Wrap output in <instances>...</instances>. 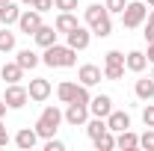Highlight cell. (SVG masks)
Here are the masks:
<instances>
[{"label":"cell","instance_id":"1","mask_svg":"<svg viewBox=\"0 0 154 151\" xmlns=\"http://www.w3.org/2000/svg\"><path fill=\"white\" fill-rule=\"evenodd\" d=\"M83 18H86V24H89L92 36H98V39H107L110 33H113V18H110L107 6H101V3H92V6H86Z\"/></svg>","mask_w":154,"mask_h":151},{"label":"cell","instance_id":"2","mask_svg":"<svg viewBox=\"0 0 154 151\" xmlns=\"http://www.w3.org/2000/svg\"><path fill=\"white\" fill-rule=\"evenodd\" d=\"M42 62L48 68H74L77 65V51L68 48V45H51V48H45Z\"/></svg>","mask_w":154,"mask_h":151},{"label":"cell","instance_id":"3","mask_svg":"<svg viewBox=\"0 0 154 151\" xmlns=\"http://www.w3.org/2000/svg\"><path fill=\"white\" fill-rule=\"evenodd\" d=\"M62 122H65V116H62L59 107H45L33 128H36L38 139H51V136H57V131H59V125H62Z\"/></svg>","mask_w":154,"mask_h":151},{"label":"cell","instance_id":"4","mask_svg":"<svg viewBox=\"0 0 154 151\" xmlns=\"http://www.w3.org/2000/svg\"><path fill=\"white\" fill-rule=\"evenodd\" d=\"M148 18V6L142 3V0H134V3H128L125 6V12H122V27L125 30H136V27H142Z\"/></svg>","mask_w":154,"mask_h":151},{"label":"cell","instance_id":"5","mask_svg":"<svg viewBox=\"0 0 154 151\" xmlns=\"http://www.w3.org/2000/svg\"><path fill=\"white\" fill-rule=\"evenodd\" d=\"M65 122L71 125V128H83L86 122H89V104H80V101H71L68 107H65Z\"/></svg>","mask_w":154,"mask_h":151},{"label":"cell","instance_id":"6","mask_svg":"<svg viewBox=\"0 0 154 151\" xmlns=\"http://www.w3.org/2000/svg\"><path fill=\"white\" fill-rule=\"evenodd\" d=\"M3 101H6L9 110H21V107L30 101V95H27V89H24L21 83H9L6 92H3Z\"/></svg>","mask_w":154,"mask_h":151},{"label":"cell","instance_id":"7","mask_svg":"<svg viewBox=\"0 0 154 151\" xmlns=\"http://www.w3.org/2000/svg\"><path fill=\"white\" fill-rule=\"evenodd\" d=\"M65 39H68V48H74V51H86V48H89V42H92V30H86L83 24H77Z\"/></svg>","mask_w":154,"mask_h":151},{"label":"cell","instance_id":"8","mask_svg":"<svg viewBox=\"0 0 154 151\" xmlns=\"http://www.w3.org/2000/svg\"><path fill=\"white\" fill-rule=\"evenodd\" d=\"M27 95H30V101L42 104V101H48V98H51V83H48L45 77H33V80H30V86H27Z\"/></svg>","mask_w":154,"mask_h":151},{"label":"cell","instance_id":"9","mask_svg":"<svg viewBox=\"0 0 154 151\" xmlns=\"http://www.w3.org/2000/svg\"><path fill=\"white\" fill-rule=\"evenodd\" d=\"M18 27H21V33H27V36H33L38 27H42V12H36L33 6L27 9V12H21V18H18Z\"/></svg>","mask_w":154,"mask_h":151},{"label":"cell","instance_id":"10","mask_svg":"<svg viewBox=\"0 0 154 151\" xmlns=\"http://www.w3.org/2000/svg\"><path fill=\"white\" fill-rule=\"evenodd\" d=\"M113 113V98L110 95H95L89 101V116H98V119H107Z\"/></svg>","mask_w":154,"mask_h":151},{"label":"cell","instance_id":"11","mask_svg":"<svg viewBox=\"0 0 154 151\" xmlns=\"http://www.w3.org/2000/svg\"><path fill=\"white\" fill-rule=\"evenodd\" d=\"M101 77H104V71H101L98 65H92V62L80 65V71H77V80H80L83 86H95V83H101Z\"/></svg>","mask_w":154,"mask_h":151},{"label":"cell","instance_id":"12","mask_svg":"<svg viewBox=\"0 0 154 151\" xmlns=\"http://www.w3.org/2000/svg\"><path fill=\"white\" fill-rule=\"evenodd\" d=\"M107 128H110L113 133L128 131V128H131V116L125 113V110H116V107H113V113L107 116Z\"/></svg>","mask_w":154,"mask_h":151},{"label":"cell","instance_id":"13","mask_svg":"<svg viewBox=\"0 0 154 151\" xmlns=\"http://www.w3.org/2000/svg\"><path fill=\"white\" fill-rule=\"evenodd\" d=\"M145 65H148V57H145L142 51H131V54H125V68H128V71L142 74V71H145Z\"/></svg>","mask_w":154,"mask_h":151},{"label":"cell","instance_id":"14","mask_svg":"<svg viewBox=\"0 0 154 151\" xmlns=\"http://www.w3.org/2000/svg\"><path fill=\"white\" fill-rule=\"evenodd\" d=\"M36 142H38V133H36V128H21V131L15 133V145H18L21 151L36 148Z\"/></svg>","mask_w":154,"mask_h":151},{"label":"cell","instance_id":"15","mask_svg":"<svg viewBox=\"0 0 154 151\" xmlns=\"http://www.w3.org/2000/svg\"><path fill=\"white\" fill-rule=\"evenodd\" d=\"M33 39H36V45L45 51V48H51V45H57V27H48V24H42L36 33H33Z\"/></svg>","mask_w":154,"mask_h":151},{"label":"cell","instance_id":"16","mask_svg":"<svg viewBox=\"0 0 154 151\" xmlns=\"http://www.w3.org/2000/svg\"><path fill=\"white\" fill-rule=\"evenodd\" d=\"M116 148H122V151H136V148H139V136H136L131 128H128V131H122L119 136H116Z\"/></svg>","mask_w":154,"mask_h":151},{"label":"cell","instance_id":"17","mask_svg":"<svg viewBox=\"0 0 154 151\" xmlns=\"http://www.w3.org/2000/svg\"><path fill=\"white\" fill-rule=\"evenodd\" d=\"M77 24H80V21H77V15H74V12H59V15H57V21H54L57 33H65V36L74 30Z\"/></svg>","mask_w":154,"mask_h":151},{"label":"cell","instance_id":"18","mask_svg":"<svg viewBox=\"0 0 154 151\" xmlns=\"http://www.w3.org/2000/svg\"><path fill=\"white\" fill-rule=\"evenodd\" d=\"M134 95L139 98V101H145V104H148V101L154 98V80H151V74H148V77H142V80H136Z\"/></svg>","mask_w":154,"mask_h":151},{"label":"cell","instance_id":"19","mask_svg":"<svg viewBox=\"0 0 154 151\" xmlns=\"http://www.w3.org/2000/svg\"><path fill=\"white\" fill-rule=\"evenodd\" d=\"M18 18H21V6L18 3H6V6H0V24L3 27H9V24H18Z\"/></svg>","mask_w":154,"mask_h":151},{"label":"cell","instance_id":"20","mask_svg":"<svg viewBox=\"0 0 154 151\" xmlns=\"http://www.w3.org/2000/svg\"><path fill=\"white\" fill-rule=\"evenodd\" d=\"M21 77H24V68H21L18 62L0 65V80H6V83H21Z\"/></svg>","mask_w":154,"mask_h":151},{"label":"cell","instance_id":"21","mask_svg":"<svg viewBox=\"0 0 154 151\" xmlns=\"http://www.w3.org/2000/svg\"><path fill=\"white\" fill-rule=\"evenodd\" d=\"M15 62H18L24 71H30V68H36L38 62H42V57H38L36 51H30V48H24V51H18V57H15Z\"/></svg>","mask_w":154,"mask_h":151},{"label":"cell","instance_id":"22","mask_svg":"<svg viewBox=\"0 0 154 151\" xmlns=\"http://www.w3.org/2000/svg\"><path fill=\"white\" fill-rule=\"evenodd\" d=\"M92 145H95L98 151H113V148H116V133H113V131H104L101 136L92 139Z\"/></svg>","mask_w":154,"mask_h":151},{"label":"cell","instance_id":"23","mask_svg":"<svg viewBox=\"0 0 154 151\" xmlns=\"http://www.w3.org/2000/svg\"><path fill=\"white\" fill-rule=\"evenodd\" d=\"M57 95H59V101H62V104H71V101H74V95H77V83H71V80L59 83V86H57Z\"/></svg>","mask_w":154,"mask_h":151},{"label":"cell","instance_id":"24","mask_svg":"<svg viewBox=\"0 0 154 151\" xmlns=\"http://www.w3.org/2000/svg\"><path fill=\"white\" fill-rule=\"evenodd\" d=\"M104 131H110L107 128V119H92V122H86V133H89V139H95V136H101Z\"/></svg>","mask_w":154,"mask_h":151},{"label":"cell","instance_id":"25","mask_svg":"<svg viewBox=\"0 0 154 151\" xmlns=\"http://www.w3.org/2000/svg\"><path fill=\"white\" fill-rule=\"evenodd\" d=\"M15 51V33H9V27L0 30V54H9Z\"/></svg>","mask_w":154,"mask_h":151},{"label":"cell","instance_id":"26","mask_svg":"<svg viewBox=\"0 0 154 151\" xmlns=\"http://www.w3.org/2000/svg\"><path fill=\"white\" fill-rule=\"evenodd\" d=\"M104 65H125V54L122 51H107L104 54Z\"/></svg>","mask_w":154,"mask_h":151},{"label":"cell","instance_id":"27","mask_svg":"<svg viewBox=\"0 0 154 151\" xmlns=\"http://www.w3.org/2000/svg\"><path fill=\"white\" fill-rule=\"evenodd\" d=\"M104 77L107 80H122L125 77V65H104Z\"/></svg>","mask_w":154,"mask_h":151},{"label":"cell","instance_id":"28","mask_svg":"<svg viewBox=\"0 0 154 151\" xmlns=\"http://www.w3.org/2000/svg\"><path fill=\"white\" fill-rule=\"evenodd\" d=\"M104 6H107V12H110V15H122V12H125V6H128V0H104Z\"/></svg>","mask_w":154,"mask_h":151},{"label":"cell","instance_id":"29","mask_svg":"<svg viewBox=\"0 0 154 151\" xmlns=\"http://www.w3.org/2000/svg\"><path fill=\"white\" fill-rule=\"evenodd\" d=\"M139 148H145V151H154V128H148V131L139 136Z\"/></svg>","mask_w":154,"mask_h":151},{"label":"cell","instance_id":"30","mask_svg":"<svg viewBox=\"0 0 154 151\" xmlns=\"http://www.w3.org/2000/svg\"><path fill=\"white\" fill-rule=\"evenodd\" d=\"M54 9H59V12H74L77 0H54Z\"/></svg>","mask_w":154,"mask_h":151},{"label":"cell","instance_id":"31","mask_svg":"<svg viewBox=\"0 0 154 151\" xmlns=\"http://www.w3.org/2000/svg\"><path fill=\"white\" fill-rule=\"evenodd\" d=\"M45 151H65V142H59V139H45Z\"/></svg>","mask_w":154,"mask_h":151},{"label":"cell","instance_id":"32","mask_svg":"<svg viewBox=\"0 0 154 151\" xmlns=\"http://www.w3.org/2000/svg\"><path fill=\"white\" fill-rule=\"evenodd\" d=\"M142 122H145V128H154V104H148L142 110Z\"/></svg>","mask_w":154,"mask_h":151},{"label":"cell","instance_id":"33","mask_svg":"<svg viewBox=\"0 0 154 151\" xmlns=\"http://www.w3.org/2000/svg\"><path fill=\"white\" fill-rule=\"evenodd\" d=\"M33 9L45 15V12H51V9H54V0H36V3H33Z\"/></svg>","mask_w":154,"mask_h":151},{"label":"cell","instance_id":"34","mask_svg":"<svg viewBox=\"0 0 154 151\" xmlns=\"http://www.w3.org/2000/svg\"><path fill=\"white\" fill-rule=\"evenodd\" d=\"M9 145V131H6V125L0 122V148H6Z\"/></svg>","mask_w":154,"mask_h":151},{"label":"cell","instance_id":"35","mask_svg":"<svg viewBox=\"0 0 154 151\" xmlns=\"http://www.w3.org/2000/svg\"><path fill=\"white\" fill-rule=\"evenodd\" d=\"M142 36H145V42H148V45L154 42V21H148V24H145V33H142Z\"/></svg>","mask_w":154,"mask_h":151},{"label":"cell","instance_id":"36","mask_svg":"<svg viewBox=\"0 0 154 151\" xmlns=\"http://www.w3.org/2000/svg\"><path fill=\"white\" fill-rule=\"evenodd\" d=\"M145 57H148V62H154V42L148 45V51H145Z\"/></svg>","mask_w":154,"mask_h":151},{"label":"cell","instance_id":"37","mask_svg":"<svg viewBox=\"0 0 154 151\" xmlns=\"http://www.w3.org/2000/svg\"><path fill=\"white\" fill-rule=\"evenodd\" d=\"M6 110H9V107H6V101H3V98H0V119H3V116H6Z\"/></svg>","mask_w":154,"mask_h":151},{"label":"cell","instance_id":"38","mask_svg":"<svg viewBox=\"0 0 154 151\" xmlns=\"http://www.w3.org/2000/svg\"><path fill=\"white\" fill-rule=\"evenodd\" d=\"M21 3H24V6H33V3H36V0H21Z\"/></svg>","mask_w":154,"mask_h":151},{"label":"cell","instance_id":"39","mask_svg":"<svg viewBox=\"0 0 154 151\" xmlns=\"http://www.w3.org/2000/svg\"><path fill=\"white\" fill-rule=\"evenodd\" d=\"M148 21H154V9H151V12H148Z\"/></svg>","mask_w":154,"mask_h":151},{"label":"cell","instance_id":"40","mask_svg":"<svg viewBox=\"0 0 154 151\" xmlns=\"http://www.w3.org/2000/svg\"><path fill=\"white\" fill-rule=\"evenodd\" d=\"M148 9H154V0H148Z\"/></svg>","mask_w":154,"mask_h":151},{"label":"cell","instance_id":"41","mask_svg":"<svg viewBox=\"0 0 154 151\" xmlns=\"http://www.w3.org/2000/svg\"><path fill=\"white\" fill-rule=\"evenodd\" d=\"M6 3H9V0H0V6H6Z\"/></svg>","mask_w":154,"mask_h":151},{"label":"cell","instance_id":"42","mask_svg":"<svg viewBox=\"0 0 154 151\" xmlns=\"http://www.w3.org/2000/svg\"><path fill=\"white\" fill-rule=\"evenodd\" d=\"M151 80H154V71H151Z\"/></svg>","mask_w":154,"mask_h":151}]
</instances>
